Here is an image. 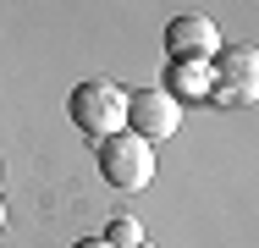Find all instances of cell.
Wrapping results in <instances>:
<instances>
[{"mask_svg":"<svg viewBox=\"0 0 259 248\" xmlns=\"http://www.w3.org/2000/svg\"><path fill=\"white\" fill-rule=\"evenodd\" d=\"M100 177L116 193L149 188V177H155V144L138 138V133H127V127L110 133V138H100Z\"/></svg>","mask_w":259,"mask_h":248,"instance_id":"6da1fadb","label":"cell"},{"mask_svg":"<svg viewBox=\"0 0 259 248\" xmlns=\"http://www.w3.org/2000/svg\"><path fill=\"white\" fill-rule=\"evenodd\" d=\"M66 110H72V121H77L89 138H110V133H121V127H127V94H121L116 83H105V77L77 83Z\"/></svg>","mask_w":259,"mask_h":248,"instance_id":"7a4b0ae2","label":"cell"},{"mask_svg":"<svg viewBox=\"0 0 259 248\" xmlns=\"http://www.w3.org/2000/svg\"><path fill=\"white\" fill-rule=\"evenodd\" d=\"M209 94L221 105H259V50L254 45H221L209 66Z\"/></svg>","mask_w":259,"mask_h":248,"instance_id":"3957f363","label":"cell"},{"mask_svg":"<svg viewBox=\"0 0 259 248\" xmlns=\"http://www.w3.org/2000/svg\"><path fill=\"white\" fill-rule=\"evenodd\" d=\"M177 121H182V99L171 89H133L127 94V133L160 144V138L177 133Z\"/></svg>","mask_w":259,"mask_h":248,"instance_id":"277c9868","label":"cell"},{"mask_svg":"<svg viewBox=\"0 0 259 248\" xmlns=\"http://www.w3.org/2000/svg\"><path fill=\"white\" fill-rule=\"evenodd\" d=\"M165 45H171V61H204L221 50V33H215L209 17H171Z\"/></svg>","mask_w":259,"mask_h":248,"instance_id":"5b68a950","label":"cell"},{"mask_svg":"<svg viewBox=\"0 0 259 248\" xmlns=\"http://www.w3.org/2000/svg\"><path fill=\"white\" fill-rule=\"evenodd\" d=\"M209 94V66L204 61H182V66H171V94Z\"/></svg>","mask_w":259,"mask_h":248,"instance_id":"8992f818","label":"cell"},{"mask_svg":"<svg viewBox=\"0 0 259 248\" xmlns=\"http://www.w3.org/2000/svg\"><path fill=\"white\" fill-rule=\"evenodd\" d=\"M105 243H110V248H138V243H144V226H138L133 215H121V221L105 226Z\"/></svg>","mask_w":259,"mask_h":248,"instance_id":"52a82bcc","label":"cell"},{"mask_svg":"<svg viewBox=\"0 0 259 248\" xmlns=\"http://www.w3.org/2000/svg\"><path fill=\"white\" fill-rule=\"evenodd\" d=\"M77 248H110V243H105V237H83Z\"/></svg>","mask_w":259,"mask_h":248,"instance_id":"ba28073f","label":"cell"},{"mask_svg":"<svg viewBox=\"0 0 259 248\" xmlns=\"http://www.w3.org/2000/svg\"><path fill=\"white\" fill-rule=\"evenodd\" d=\"M0 232H6V204H0Z\"/></svg>","mask_w":259,"mask_h":248,"instance_id":"9c48e42d","label":"cell"},{"mask_svg":"<svg viewBox=\"0 0 259 248\" xmlns=\"http://www.w3.org/2000/svg\"><path fill=\"white\" fill-rule=\"evenodd\" d=\"M138 248H155V243H138Z\"/></svg>","mask_w":259,"mask_h":248,"instance_id":"30bf717a","label":"cell"}]
</instances>
